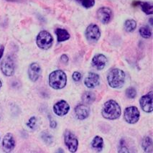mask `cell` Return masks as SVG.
I'll return each instance as SVG.
<instances>
[{"label": "cell", "instance_id": "1", "mask_svg": "<svg viewBox=\"0 0 153 153\" xmlns=\"http://www.w3.org/2000/svg\"><path fill=\"white\" fill-rule=\"evenodd\" d=\"M101 114L106 120H117L121 115V107L115 101L109 100L104 104Z\"/></svg>", "mask_w": 153, "mask_h": 153}, {"label": "cell", "instance_id": "2", "mask_svg": "<svg viewBox=\"0 0 153 153\" xmlns=\"http://www.w3.org/2000/svg\"><path fill=\"white\" fill-rule=\"evenodd\" d=\"M107 81L109 86L112 88H122L125 83V74L120 69H112L108 73Z\"/></svg>", "mask_w": 153, "mask_h": 153}, {"label": "cell", "instance_id": "3", "mask_svg": "<svg viewBox=\"0 0 153 153\" xmlns=\"http://www.w3.org/2000/svg\"><path fill=\"white\" fill-rule=\"evenodd\" d=\"M67 83L66 75L63 71L58 70L51 73L49 76V84L54 89H61Z\"/></svg>", "mask_w": 153, "mask_h": 153}, {"label": "cell", "instance_id": "4", "mask_svg": "<svg viewBox=\"0 0 153 153\" xmlns=\"http://www.w3.org/2000/svg\"><path fill=\"white\" fill-rule=\"evenodd\" d=\"M53 38L52 35L47 31H41L37 37V45L42 50L51 48L53 45Z\"/></svg>", "mask_w": 153, "mask_h": 153}, {"label": "cell", "instance_id": "5", "mask_svg": "<svg viewBox=\"0 0 153 153\" xmlns=\"http://www.w3.org/2000/svg\"><path fill=\"white\" fill-rule=\"evenodd\" d=\"M140 114L136 106H129L124 110V120L129 124H135L140 119Z\"/></svg>", "mask_w": 153, "mask_h": 153}, {"label": "cell", "instance_id": "6", "mask_svg": "<svg viewBox=\"0 0 153 153\" xmlns=\"http://www.w3.org/2000/svg\"><path fill=\"white\" fill-rule=\"evenodd\" d=\"M15 62L10 56H6L1 64V70L3 74L7 76H12L15 74Z\"/></svg>", "mask_w": 153, "mask_h": 153}, {"label": "cell", "instance_id": "7", "mask_svg": "<svg viewBox=\"0 0 153 153\" xmlns=\"http://www.w3.org/2000/svg\"><path fill=\"white\" fill-rule=\"evenodd\" d=\"M64 141L66 147L71 152H76L79 146L78 139L70 131H66L64 134Z\"/></svg>", "mask_w": 153, "mask_h": 153}, {"label": "cell", "instance_id": "8", "mask_svg": "<svg viewBox=\"0 0 153 153\" xmlns=\"http://www.w3.org/2000/svg\"><path fill=\"white\" fill-rule=\"evenodd\" d=\"M85 35L88 41L91 42H96L100 38L101 32L97 25L91 24L86 28Z\"/></svg>", "mask_w": 153, "mask_h": 153}, {"label": "cell", "instance_id": "9", "mask_svg": "<svg viewBox=\"0 0 153 153\" xmlns=\"http://www.w3.org/2000/svg\"><path fill=\"white\" fill-rule=\"evenodd\" d=\"M152 97L153 94L152 91H150L146 95L143 96L140 100V106H141L142 109L147 113H150L152 111Z\"/></svg>", "mask_w": 153, "mask_h": 153}, {"label": "cell", "instance_id": "10", "mask_svg": "<svg viewBox=\"0 0 153 153\" xmlns=\"http://www.w3.org/2000/svg\"><path fill=\"white\" fill-rule=\"evenodd\" d=\"M112 11L108 7H101L97 11V17L103 24H108L112 18Z\"/></svg>", "mask_w": 153, "mask_h": 153}, {"label": "cell", "instance_id": "11", "mask_svg": "<svg viewBox=\"0 0 153 153\" xmlns=\"http://www.w3.org/2000/svg\"><path fill=\"white\" fill-rule=\"evenodd\" d=\"M69 110H70V106L65 101H58L53 106L54 113L59 117L65 116L68 113Z\"/></svg>", "mask_w": 153, "mask_h": 153}, {"label": "cell", "instance_id": "12", "mask_svg": "<svg viewBox=\"0 0 153 153\" xmlns=\"http://www.w3.org/2000/svg\"><path fill=\"white\" fill-rule=\"evenodd\" d=\"M41 74V68L36 63L30 64L28 69V76L32 81H36L40 78Z\"/></svg>", "mask_w": 153, "mask_h": 153}, {"label": "cell", "instance_id": "13", "mask_svg": "<svg viewBox=\"0 0 153 153\" xmlns=\"http://www.w3.org/2000/svg\"><path fill=\"white\" fill-rule=\"evenodd\" d=\"M2 146L5 152H12L15 147V141L13 135L10 133H8L5 135L4 139H3Z\"/></svg>", "mask_w": 153, "mask_h": 153}, {"label": "cell", "instance_id": "14", "mask_svg": "<svg viewBox=\"0 0 153 153\" xmlns=\"http://www.w3.org/2000/svg\"><path fill=\"white\" fill-rule=\"evenodd\" d=\"M89 108L86 104L78 105L75 108V114L79 120H83L89 116Z\"/></svg>", "mask_w": 153, "mask_h": 153}, {"label": "cell", "instance_id": "15", "mask_svg": "<svg viewBox=\"0 0 153 153\" xmlns=\"http://www.w3.org/2000/svg\"><path fill=\"white\" fill-rule=\"evenodd\" d=\"M84 83L86 87L89 88H94L99 86V76L94 73H89L84 80Z\"/></svg>", "mask_w": 153, "mask_h": 153}, {"label": "cell", "instance_id": "16", "mask_svg": "<svg viewBox=\"0 0 153 153\" xmlns=\"http://www.w3.org/2000/svg\"><path fill=\"white\" fill-rule=\"evenodd\" d=\"M107 58L102 54H98L94 57L92 60V65L97 70H102L106 66Z\"/></svg>", "mask_w": 153, "mask_h": 153}, {"label": "cell", "instance_id": "17", "mask_svg": "<svg viewBox=\"0 0 153 153\" xmlns=\"http://www.w3.org/2000/svg\"><path fill=\"white\" fill-rule=\"evenodd\" d=\"M91 146L95 151L101 152L103 147H104V140L102 137L99 136H96L91 142Z\"/></svg>", "mask_w": 153, "mask_h": 153}, {"label": "cell", "instance_id": "18", "mask_svg": "<svg viewBox=\"0 0 153 153\" xmlns=\"http://www.w3.org/2000/svg\"><path fill=\"white\" fill-rule=\"evenodd\" d=\"M56 35L57 38H58V42H63L65 41V40H68L70 38V35L68 33L67 30L64 29H60V28H58V29L56 30L55 31Z\"/></svg>", "mask_w": 153, "mask_h": 153}, {"label": "cell", "instance_id": "19", "mask_svg": "<svg viewBox=\"0 0 153 153\" xmlns=\"http://www.w3.org/2000/svg\"><path fill=\"white\" fill-rule=\"evenodd\" d=\"M136 5H140L142 10L147 15H152L153 13V6L149 2H144V1H137L135 3Z\"/></svg>", "mask_w": 153, "mask_h": 153}, {"label": "cell", "instance_id": "20", "mask_svg": "<svg viewBox=\"0 0 153 153\" xmlns=\"http://www.w3.org/2000/svg\"><path fill=\"white\" fill-rule=\"evenodd\" d=\"M142 148L146 152H152V139L149 137H145L143 139L142 142Z\"/></svg>", "mask_w": 153, "mask_h": 153}, {"label": "cell", "instance_id": "21", "mask_svg": "<svg viewBox=\"0 0 153 153\" xmlns=\"http://www.w3.org/2000/svg\"><path fill=\"white\" fill-rule=\"evenodd\" d=\"M96 100V96L93 92L86 91L82 95V101L85 104H91Z\"/></svg>", "mask_w": 153, "mask_h": 153}, {"label": "cell", "instance_id": "22", "mask_svg": "<svg viewBox=\"0 0 153 153\" xmlns=\"http://www.w3.org/2000/svg\"><path fill=\"white\" fill-rule=\"evenodd\" d=\"M137 27V22L134 19H127L124 22V29L127 32L131 33L133 32Z\"/></svg>", "mask_w": 153, "mask_h": 153}, {"label": "cell", "instance_id": "23", "mask_svg": "<svg viewBox=\"0 0 153 153\" xmlns=\"http://www.w3.org/2000/svg\"><path fill=\"white\" fill-rule=\"evenodd\" d=\"M140 35L144 38H149L151 36H152V32L149 30V27H142L140 29Z\"/></svg>", "mask_w": 153, "mask_h": 153}, {"label": "cell", "instance_id": "24", "mask_svg": "<svg viewBox=\"0 0 153 153\" xmlns=\"http://www.w3.org/2000/svg\"><path fill=\"white\" fill-rule=\"evenodd\" d=\"M78 2H79L83 7L91 8L95 4V0H76Z\"/></svg>", "mask_w": 153, "mask_h": 153}, {"label": "cell", "instance_id": "25", "mask_svg": "<svg viewBox=\"0 0 153 153\" xmlns=\"http://www.w3.org/2000/svg\"><path fill=\"white\" fill-rule=\"evenodd\" d=\"M126 95L129 99H134L137 96V91L133 87H130L126 91Z\"/></svg>", "mask_w": 153, "mask_h": 153}, {"label": "cell", "instance_id": "26", "mask_svg": "<svg viewBox=\"0 0 153 153\" xmlns=\"http://www.w3.org/2000/svg\"><path fill=\"white\" fill-rule=\"evenodd\" d=\"M42 138L47 144H51L53 142V137L51 134H48V133L44 132L42 134Z\"/></svg>", "mask_w": 153, "mask_h": 153}, {"label": "cell", "instance_id": "27", "mask_svg": "<svg viewBox=\"0 0 153 153\" xmlns=\"http://www.w3.org/2000/svg\"><path fill=\"white\" fill-rule=\"evenodd\" d=\"M36 122H37V120H36V118L35 117H32V118L30 119L29 122H27V125L29 127L30 129H34L35 127V125H36Z\"/></svg>", "mask_w": 153, "mask_h": 153}, {"label": "cell", "instance_id": "28", "mask_svg": "<svg viewBox=\"0 0 153 153\" xmlns=\"http://www.w3.org/2000/svg\"><path fill=\"white\" fill-rule=\"evenodd\" d=\"M81 78H82V76H81V73L74 72V74H73V79H74V81H76V82L81 81Z\"/></svg>", "mask_w": 153, "mask_h": 153}, {"label": "cell", "instance_id": "29", "mask_svg": "<svg viewBox=\"0 0 153 153\" xmlns=\"http://www.w3.org/2000/svg\"><path fill=\"white\" fill-rule=\"evenodd\" d=\"M4 51V47L3 45H0V59L1 58V57L3 56V53Z\"/></svg>", "mask_w": 153, "mask_h": 153}, {"label": "cell", "instance_id": "30", "mask_svg": "<svg viewBox=\"0 0 153 153\" xmlns=\"http://www.w3.org/2000/svg\"><path fill=\"white\" fill-rule=\"evenodd\" d=\"M61 60L63 61L64 63H67L68 60V56H65V55H63V56H61Z\"/></svg>", "mask_w": 153, "mask_h": 153}, {"label": "cell", "instance_id": "31", "mask_svg": "<svg viewBox=\"0 0 153 153\" xmlns=\"http://www.w3.org/2000/svg\"><path fill=\"white\" fill-rule=\"evenodd\" d=\"M50 125H51V127H52V128H55L56 127V125H57V124H56V122H55L54 120H52L51 122V124H50Z\"/></svg>", "mask_w": 153, "mask_h": 153}, {"label": "cell", "instance_id": "32", "mask_svg": "<svg viewBox=\"0 0 153 153\" xmlns=\"http://www.w3.org/2000/svg\"><path fill=\"white\" fill-rule=\"evenodd\" d=\"M1 81H0V88H1Z\"/></svg>", "mask_w": 153, "mask_h": 153}, {"label": "cell", "instance_id": "33", "mask_svg": "<svg viewBox=\"0 0 153 153\" xmlns=\"http://www.w3.org/2000/svg\"><path fill=\"white\" fill-rule=\"evenodd\" d=\"M9 1H15V0H9Z\"/></svg>", "mask_w": 153, "mask_h": 153}]
</instances>
